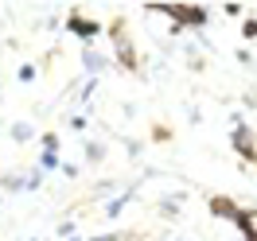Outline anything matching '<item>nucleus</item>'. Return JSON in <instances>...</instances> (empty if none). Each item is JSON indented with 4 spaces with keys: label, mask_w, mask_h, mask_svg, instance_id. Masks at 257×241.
<instances>
[{
    "label": "nucleus",
    "mask_w": 257,
    "mask_h": 241,
    "mask_svg": "<svg viewBox=\"0 0 257 241\" xmlns=\"http://www.w3.org/2000/svg\"><path fill=\"white\" fill-rule=\"evenodd\" d=\"M148 12H160V16L176 20V28H172V32H179L183 24H191V28H203V24L210 20L207 8H195V4H148Z\"/></svg>",
    "instance_id": "1"
},
{
    "label": "nucleus",
    "mask_w": 257,
    "mask_h": 241,
    "mask_svg": "<svg viewBox=\"0 0 257 241\" xmlns=\"http://www.w3.org/2000/svg\"><path fill=\"white\" fill-rule=\"evenodd\" d=\"M230 121H234V132H230V148L238 152L241 160H249V163H257V144H253V129L245 125V117H241L238 109L230 113Z\"/></svg>",
    "instance_id": "2"
},
{
    "label": "nucleus",
    "mask_w": 257,
    "mask_h": 241,
    "mask_svg": "<svg viewBox=\"0 0 257 241\" xmlns=\"http://www.w3.org/2000/svg\"><path fill=\"white\" fill-rule=\"evenodd\" d=\"M66 32L78 35V39H86V43H94L97 35H101V24H97V20H86V16H78V12H74V16L66 20Z\"/></svg>",
    "instance_id": "3"
},
{
    "label": "nucleus",
    "mask_w": 257,
    "mask_h": 241,
    "mask_svg": "<svg viewBox=\"0 0 257 241\" xmlns=\"http://www.w3.org/2000/svg\"><path fill=\"white\" fill-rule=\"evenodd\" d=\"M210 214H214V218H226V222H234V218L241 214V206L234 202V198H226V194H214V198H210Z\"/></svg>",
    "instance_id": "4"
},
{
    "label": "nucleus",
    "mask_w": 257,
    "mask_h": 241,
    "mask_svg": "<svg viewBox=\"0 0 257 241\" xmlns=\"http://www.w3.org/2000/svg\"><path fill=\"white\" fill-rule=\"evenodd\" d=\"M82 66L90 70V74H101L105 66H109V55H101V51H94V47H86L82 51Z\"/></svg>",
    "instance_id": "5"
},
{
    "label": "nucleus",
    "mask_w": 257,
    "mask_h": 241,
    "mask_svg": "<svg viewBox=\"0 0 257 241\" xmlns=\"http://www.w3.org/2000/svg\"><path fill=\"white\" fill-rule=\"evenodd\" d=\"M133 198H137V187H128V191H121L117 198H109V202H105V218L113 222V218H117V214H121V210L133 202Z\"/></svg>",
    "instance_id": "6"
},
{
    "label": "nucleus",
    "mask_w": 257,
    "mask_h": 241,
    "mask_svg": "<svg viewBox=\"0 0 257 241\" xmlns=\"http://www.w3.org/2000/svg\"><path fill=\"white\" fill-rule=\"evenodd\" d=\"M59 167H66L63 160H59V152H39V171L47 175V171H59Z\"/></svg>",
    "instance_id": "7"
},
{
    "label": "nucleus",
    "mask_w": 257,
    "mask_h": 241,
    "mask_svg": "<svg viewBox=\"0 0 257 241\" xmlns=\"http://www.w3.org/2000/svg\"><path fill=\"white\" fill-rule=\"evenodd\" d=\"M0 187L12 191V194H20V191H28V175H4V179H0Z\"/></svg>",
    "instance_id": "8"
},
{
    "label": "nucleus",
    "mask_w": 257,
    "mask_h": 241,
    "mask_svg": "<svg viewBox=\"0 0 257 241\" xmlns=\"http://www.w3.org/2000/svg\"><path fill=\"white\" fill-rule=\"evenodd\" d=\"M12 140H16V144H28V140H32V125H28V121H16V125H12Z\"/></svg>",
    "instance_id": "9"
},
{
    "label": "nucleus",
    "mask_w": 257,
    "mask_h": 241,
    "mask_svg": "<svg viewBox=\"0 0 257 241\" xmlns=\"http://www.w3.org/2000/svg\"><path fill=\"white\" fill-rule=\"evenodd\" d=\"M117 55H121V63L128 70H137V59H133V47H128V39H117Z\"/></svg>",
    "instance_id": "10"
},
{
    "label": "nucleus",
    "mask_w": 257,
    "mask_h": 241,
    "mask_svg": "<svg viewBox=\"0 0 257 241\" xmlns=\"http://www.w3.org/2000/svg\"><path fill=\"white\" fill-rule=\"evenodd\" d=\"M179 202H183V194H172V198H164V202H160V210L168 214V218H172V214L179 210Z\"/></svg>",
    "instance_id": "11"
},
{
    "label": "nucleus",
    "mask_w": 257,
    "mask_h": 241,
    "mask_svg": "<svg viewBox=\"0 0 257 241\" xmlns=\"http://www.w3.org/2000/svg\"><path fill=\"white\" fill-rule=\"evenodd\" d=\"M86 156H90V160H101V156H105V144H101V140H90V144H86Z\"/></svg>",
    "instance_id": "12"
},
{
    "label": "nucleus",
    "mask_w": 257,
    "mask_h": 241,
    "mask_svg": "<svg viewBox=\"0 0 257 241\" xmlns=\"http://www.w3.org/2000/svg\"><path fill=\"white\" fill-rule=\"evenodd\" d=\"M43 152H59V136L55 132H43Z\"/></svg>",
    "instance_id": "13"
},
{
    "label": "nucleus",
    "mask_w": 257,
    "mask_h": 241,
    "mask_svg": "<svg viewBox=\"0 0 257 241\" xmlns=\"http://www.w3.org/2000/svg\"><path fill=\"white\" fill-rule=\"evenodd\" d=\"M39 183H43V171H39V167L28 171V191H39Z\"/></svg>",
    "instance_id": "14"
},
{
    "label": "nucleus",
    "mask_w": 257,
    "mask_h": 241,
    "mask_svg": "<svg viewBox=\"0 0 257 241\" xmlns=\"http://www.w3.org/2000/svg\"><path fill=\"white\" fill-rule=\"evenodd\" d=\"M16 78H20V82H35V66H32V63H28V66H20V74H16Z\"/></svg>",
    "instance_id": "15"
},
{
    "label": "nucleus",
    "mask_w": 257,
    "mask_h": 241,
    "mask_svg": "<svg viewBox=\"0 0 257 241\" xmlns=\"http://www.w3.org/2000/svg\"><path fill=\"white\" fill-rule=\"evenodd\" d=\"M241 35H245V39H253V35H257V20H245V24H241Z\"/></svg>",
    "instance_id": "16"
},
{
    "label": "nucleus",
    "mask_w": 257,
    "mask_h": 241,
    "mask_svg": "<svg viewBox=\"0 0 257 241\" xmlns=\"http://www.w3.org/2000/svg\"><path fill=\"white\" fill-rule=\"evenodd\" d=\"M70 233H74V222H59V237L70 241Z\"/></svg>",
    "instance_id": "17"
},
{
    "label": "nucleus",
    "mask_w": 257,
    "mask_h": 241,
    "mask_svg": "<svg viewBox=\"0 0 257 241\" xmlns=\"http://www.w3.org/2000/svg\"><path fill=\"white\" fill-rule=\"evenodd\" d=\"M70 129H78V132L86 129V117H82V113H74V117H70Z\"/></svg>",
    "instance_id": "18"
},
{
    "label": "nucleus",
    "mask_w": 257,
    "mask_h": 241,
    "mask_svg": "<svg viewBox=\"0 0 257 241\" xmlns=\"http://www.w3.org/2000/svg\"><path fill=\"white\" fill-rule=\"evenodd\" d=\"M86 241H121V233H97V237H86Z\"/></svg>",
    "instance_id": "19"
},
{
    "label": "nucleus",
    "mask_w": 257,
    "mask_h": 241,
    "mask_svg": "<svg viewBox=\"0 0 257 241\" xmlns=\"http://www.w3.org/2000/svg\"><path fill=\"white\" fill-rule=\"evenodd\" d=\"M245 241H257V229H253V233H245Z\"/></svg>",
    "instance_id": "20"
},
{
    "label": "nucleus",
    "mask_w": 257,
    "mask_h": 241,
    "mask_svg": "<svg viewBox=\"0 0 257 241\" xmlns=\"http://www.w3.org/2000/svg\"><path fill=\"white\" fill-rule=\"evenodd\" d=\"M70 241H86V237H70Z\"/></svg>",
    "instance_id": "21"
},
{
    "label": "nucleus",
    "mask_w": 257,
    "mask_h": 241,
    "mask_svg": "<svg viewBox=\"0 0 257 241\" xmlns=\"http://www.w3.org/2000/svg\"><path fill=\"white\" fill-rule=\"evenodd\" d=\"M249 105H253V109H257V101H249Z\"/></svg>",
    "instance_id": "22"
},
{
    "label": "nucleus",
    "mask_w": 257,
    "mask_h": 241,
    "mask_svg": "<svg viewBox=\"0 0 257 241\" xmlns=\"http://www.w3.org/2000/svg\"><path fill=\"white\" fill-rule=\"evenodd\" d=\"M32 241H39V237H32Z\"/></svg>",
    "instance_id": "23"
}]
</instances>
